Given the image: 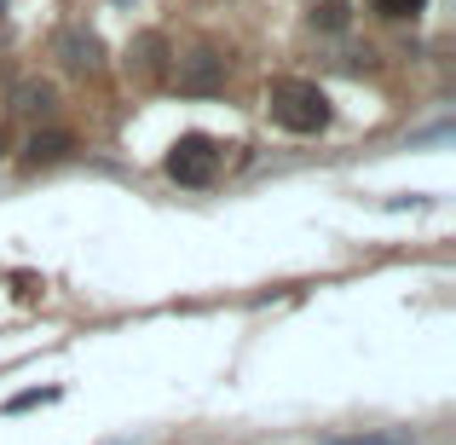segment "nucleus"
<instances>
[{"mask_svg": "<svg viewBox=\"0 0 456 445\" xmlns=\"http://www.w3.org/2000/svg\"><path fill=\"white\" fill-rule=\"evenodd\" d=\"M346 0H323V6H312V29H346Z\"/></svg>", "mask_w": 456, "mask_h": 445, "instance_id": "nucleus-8", "label": "nucleus"}, {"mask_svg": "<svg viewBox=\"0 0 456 445\" xmlns=\"http://www.w3.org/2000/svg\"><path fill=\"white\" fill-rule=\"evenodd\" d=\"M69 151H76V139H69V134H35L29 139V162L35 168H41V162H64Z\"/></svg>", "mask_w": 456, "mask_h": 445, "instance_id": "nucleus-7", "label": "nucleus"}, {"mask_svg": "<svg viewBox=\"0 0 456 445\" xmlns=\"http://www.w3.org/2000/svg\"><path fill=\"white\" fill-rule=\"evenodd\" d=\"M127 70H134L139 81H162L167 76V35L145 29L134 46H127Z\"/></svg>", "mask_w": 456, "mask_h": 445, "instance_id": "nucleus-5", "label": "nucleus"}, {"mask_svg": "<svg viewBox=\"0 0 456 445\" xmlns=\"http://www.w3.org/2000/svg\"><path fill=\"white\" fill-rule=\"evenodd\" d=\"M225 81H232V58L214 53V46H197V53H185L174 64V87L191 93V99H208V93H225Z\"/></svg>", "mask_w": 456, "mask_h": 445, "instance_id": "nucleus-3", "label": "nucleus"}, {"mask_svg": "<svg viewBox=\"0 0 456 445\" xmlns=\"http://www.w3.org/2000/svg\"><path fill=\"white\" fill-rule=\"evenodd\" d=\"M53 104H58V93L46 87V81H23V87L12 93V111L18 116H53Z\"/></svg>", "mask_w": 456, "mask_h": 445, "instance_id": "nucleus-6", "label": "nucleus"}, {"mask_svg": "<svg viewBox=\"0 0 456 445\" xmlns=\"http://www.w3.org/2000/svg\"><path fill=\"white\" fill-rule=\"evenodd\" d=\"M335 445H393V440H335Z\"/></svg>", "mask_w": 456, "mask_h": 445, "instance_id": "nucleus-11", "label": "nucleus"}, {"mask_svg": "<svg viewBox=\"0 0 456 445\" xmlns=\"http://www.w3.org/2000/svg\"><path fill=\"white\" fill-rule=\"evenodd\" d=\"M162 168L179 185H214V174H220V145H214L208 134H179L174 145H167Z\"/></svg>", "mask_w": 456, "mask_h": 445, "instance_id": "nucleus-2", "label": "nucleus"}, {"mask_svg": "<svg viewBox=\"0 0 456 445\" xmlns=\"http://www.w3.org/2000/svg\"><path fill=\"white\" fill-rule=\"evenodd\" d=\"M266 116L283 134H323V128H330V93H323L318 81L278 76L266 87Z\"/></svg>", "mask_w": 456, "mask_h": 445, "instance_id": "nucleus-1", "label": "nucleus"}, {"mask_svg": "<svg viewBox=\"0 0 456 445\" xmlns=\"http://www.w3.org/2000/svg\"><path fill=\"white\" fill-rule=\"evenodd\" d=\"M46 400H58V388H35V393H18V400H12L6 411H29V405H46Z\"/></svg>", "mask_w": 456, "mask_h": 445, "instance_id": "nucleus-10", "label": "nucleus"}, {"mask_svg": "<svg viewBox=\"0 0 456 445\" xmlns=\"http://www.w3.org/2000/svg\"><path fill=\"white\" fill-rule=\"evenodd\" d=\"M0 151H6V134H0Z\"/></svg>", "mask_w": 456, "mask_h": 445, "instance_id": "nucleus-12", "label": "nucleus"}, {"mask_svg": "<svg viewBox=\"0 0 456 445\" xmlns=\"http://www.w3.org/2000/svg\"><path fill=\"white\" fill-rule=\"evenodd\" d=\"M53 53L64 58V70H69V76H99V70H104V46H99V35H93V29H81V23L58 29Z\"/></svg>", "mask_w": 456, "mask_h": 445, "instance_id": "nucleus-4", "label": "nucleus"}, {"mask_svg": "<svg viewBox=\"0 0 456 445\" xmlns=\"http://www.w3.org/2000/svg\"><path fill=\"white\" fill-rule=\"evenodd\" d=\"M370 6H376L381 18H393V23H399V18H422V12H428V0H370Z\"/></svg>", "mask_w": 456, "mask_h": 445, "instance_id": "nucleus-9", "label": "nucleus"}]
</instances>
